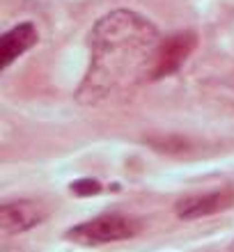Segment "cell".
Returning a JSON list of instances; mask_svg holds the SVG:
<instances>
[{"instance_id": "obj_1", "label": "cell", "mask_w": 234, "mask_h": 252, "mask_svg": "<svg viewBox=\"0 0 234 252\" xmlns=\"http://www.w3.org/2000/svg\"><path fill=\"white\" fill-rule=\"evenodd\" d=\"M159 28L135 9H113L103 14L87 34L90 62L76 90L83 106L117 101L154 76L161 48Z\"/></svg>"}, {"instance_id": "obj_2", "label": "cell", "mask_w": 234, "mask_h": 252, "mask_svg": "<svg viewBox=\"0 0 234 252\" xmlns=\"http://www.w3.org/2000/svg\"><path fill=\"white\" fill-rule=\"evenodd\" d=\"M138 232L140 225L134 218L122 213H101L97 218L71 227L67 232V239L80 246H106V243L134 239Z\"/></svg>"}, {"instance_id": "obj_3", "label": "cell", "mask_w": 234, "mask_h": 252, "mask_svg": "<svg viewBox=\"0 0 234 252\" xmlns=\"http://www.w3.org/2000/svg\"><path fill=\"white\" fill-rule=\"evenodd\" d=\"M195 44H198V34L191 30H181L174 32L170 37L161 41L159 55H156V64H154V76L152 80H161L166 76H172L181 69V64L191 58Z\"/></svg>"}, {"instance_id": "obj_4", "label": "cell", "mask_w": 234, "mask_h": 252, "mask_svg": "<svg viewBox=\"0 0 234 252\" xmlns=\"http://www.w3.org/2000/svg\"><path fill=\"white\" fill-rule=\"evenodd\" d=\"M234 206V190L223 188V190L198 192V195H186L174 202V213L181 220H200L209 218L216 213H223Z\"/></svg>"}, {"instance_id": "obj_5", "label": "cell", "mask_w": 234, "mask_h": 252, "mask_svg": "<svg viewBox=\"0 0 234 252\" xmlns=\"http://www.w3.org/2000/svg\"><path fill=\"white\" fill-rule=\"evenodd\" d=\"M46 220V209L34 199H14L0 206V229L5 234H23Z\"/></svg>"}, {"instance_id": "obj_6", "label": "cell", "mask_w": 234, "mask_h": 252, "mask_svg": "<svg viewBox=\"0 0 234 252\" xmlns=\"http://www.w3.org/2000/svg\"><path fill=\"white\" fill-rule=\"evenodd\" d=\"M37 41H39V30L33 21H23L9 28L0 37V69H7L14 60L26 55Z\"/></svg>"}, {"instance_id": "obj_7", "label": "cell", "mask_w": 234, "mask_h": 252, "mask_svg": "<svg viewBox=\"0 0 234 252\" xmlns=\"http://www.w3.org/2000/svg\"><path fill=\"white\" fill-rule=\"evenodd\" d=\"M71 192H76L78 197H90V195H99L101 192V184L92 177H85V179H78L71 184Z\"/></svg>"}, {"instance_id": "obj_8", "label": "cell", "mask_w": 234, "mask_h": 252, "mask_svg": "<svg viewBox=\"0 0 234 252\" xmlns=\"http://www.w3.org/2000/svg\"><path fill=\"white\" fill-rule=\"evenodd\" d=\"M228 252H234V243H232V246H230V250Z\"/></svg>"}]
</instances>
